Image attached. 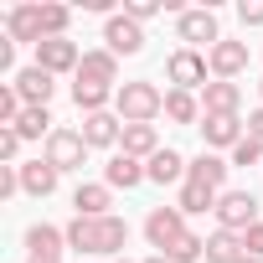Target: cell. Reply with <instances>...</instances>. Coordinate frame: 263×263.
<instances>
[{"mask_svg": "<svg viewBox=\"0 0 263 263\" xmlns=\"http://www.w3.org/2000/svg\"><path fill=\"white\" fill-rule=\"evenodd\" d=\"M16 93H21V103L26 108H47V98L57 93V83H52V72L47 67H26V72H16V83H11Z\"/></svg>", "mask_w": 263, "mask_h": 263, "instance_id": "4fadbf2b", "label": "cell"}, {"mask_svg": "<svg viewBox=\"0 0 263 263\" xmlns=\"http://www.w3.org/2000/svg\"><path fill=\"white\" fill-rule=\"evenodd\" d=\"M186 217H201V212H217V191H206V186H196V181H186L181 186V201H176Z\"/></svg>", "mask_w": 263, "mask_h": 263, "instance_id": "4316f807", "label": "cell"}, {"mask_svg": "<svg viewBox=\"0 0 263 263\" xmlns=\"http://www.w3.org/2000/svg\"><path fill=\"white\" fill-rule=\"evenodd\" d=\"M26 248H31V258H62V248H67V232H57L52 222H36V227L26 232Z\"/></svg>", "mask_w": 263, "mask_h": 263, "instance_id": "cb8c5ba5", "label": "cell"}, {"mask_svg": "<svg viewBox=\"0 0 263 263\" xmlns=\"http://www.w3.org/2000/svg\"><path fill=\"white\" fill-rule=\"evenodd\" d=\"M171 263H196V258H206V237H196V232H186L171 253H165Z\"/></svg>", "mask_w": 263, "mask_h": 263, "instance_id": "f546056e", "label": "cell"}, {"mask_svg": "<svg viewBox=\"0 0 263 263\" xmlns=\"http://www.w3.org/2000/svg\"><path fill=\"white\" fill-rule=\"evenodd\" d=\"M258 93H263V83H258Z\"/></svg>", "mask_w": 263, "mask_h": 263, "instance_id": "b9f144b4", "label": "cell"}, {"mask_svg": "<svg viewBox=\"0 0 263 263\" xmlns=\"http://www.w3.org/2000/svg\"><path fill=\"white\" fill-rule=\"evenodd\" d=\"M78 83H98V88H114L119 83V57L103 47V52H83L78 62Z\"/></svg>", "mask_w": 263, "mask_h": 263, "instance_id": "5bb4252c", "label": "cell"}, {"mask_svg": "<svg viewBox=\"0 0 263 263\" xmlns=\"http://www.w3.org/2000/svg\"><path fill=\"white\" fill-rule=\"evenodd\" d=\"M227 171H232V165H227L222 155L201 150V155L186 165V181H196V186H206V191H217V196H222V181H227Z\"/></svg>", "mask_w": 263, "mask_h": 263, "instance_id": "9a60e30c", "label": "cell"}, {"mask_svg": "<svg viewBox=\"0 0 263 263\" xmlns=\"http://www.w3.org/2000/svg\"><path fill=\"white\" fill-rule=\"evenodd\" d=\"M155 11H165V0H124V16H129V21H140V26H145Z\"/></svg>", "mask_w": 263, "mask_h": 263, "instance_id": "4dcf8cb0", "label": "cell"}, {"mask_svg": "<svg viewBox=\"0 0 263 263\" xmlns=\"http://www.w3.org/2000/svg\"><path fill=\"white\" fill-rule=\"evenodd\" d=\"M78 62H83V52H78V42H67V36H47V42L36 47V67H47L52 78H57V72H78Z\"/></svg>", "mask_w": 263, "mask_h": 263, "instance_id": "30bf717a", "label": "cell"}, {"mask_svg": "<svg viewBox=\"0 0 263 263\" xmlns=\"http://www.w3.org/2000/svg\"><path fill=\"white\" fill-rule=\"evenodd\" d=\"M26 263H62V258H26Z\"/></svg>", "mask_w": 263, "mask_h": 263, "instance_id": "f35d334b", "label": "cell"}, {"mask_svg": "<svg viewBox=\"0 0 263 263\" xmlns=\"http://www.w3.org/2000/svg\"><path fill=\"white\" fill-rule=\"evenodd\" d=\"M237 103H242L237 83H206L201 88V114H237Z\"/></svg>", "mask_w": 263, "mask_h": 263, "instance_id": "7402d4cb", "label": "cell"}, {"mask_svg": "<svg viewBox=\"0 0 263 263\" xmlns=\"http://www.w3.org/2000/svg\"><path fill=\"white\" fill-rule=\"evenodd\" d=\"M242 263H263V258H242Z\"/></svg>", "mask_w": 263, "mask_h": 263, "instance_id": "ab89813d", "label": "cell"}, {"mask_svg": "<svg viewBox=\"0 0 263 263\" xmlns=\"http://www.w3.org/2000/svg\"><path fill=\"white\" fill-rule=\"evenodd\" d=\"M16 155H21V135H16L11 124H0V160L16 165Z\"/></svg>", "mask_w": 263, "mask_h": 263, "instance_id": "1f68e13d", "label": "cell"}, {"mask_svg": "<svg viewBox=\"0 0 263 263\" xmlns=\"http://www.w3.org/2000/svg\"><path fill=\"white\" fill-rule=\"evenodd\" d=\"M114 114H119L124 124H150L155 114H165V93H160L155 83H145V78L119 83V93H114Z\"/></svg>", "mask_w": 263, "mask_h": 263, "instance_id": "7a4b0ae2", "label": "cell"}, {"mask_svg": "<svg viewBox=\"0 0 263 263\" xmlns=\"http://www.w3.org/2000/svg\"><path fill=\"white\" fill-rule=\"evenodd\" d=\"M21 191V165H0V196H16Z\"/></svg>", "mask_w": 263, "mask_h": 263, "instance_id": "836d02e7", "label": "cell"}, {"mask_svg": "<svg viewBox=\"0 0 263 263\" xmlns=\"http://www.w3.org/2000/svg\"><path fill=\"white\" fill-rule=\"evenodd\" d=\"M140 181H150V176H145V160L124 155V150H119V155L103 165V186H124V191H135Z\"/></svg>", "mask_w": 263, "mask_h": 263, "instance_id": "2e32d148", "label": "cell"}, {"mask_svg": "<svg viewBox=\"0 0 263 263\" xmlns=\"http://www.w3.org/2000/svg\"><path fill=\"white\" fill-rule=\"evenodd\" d=\"M237 16H242V26H263V0H242Z\"/></svg>", "mask_w": 263, "mask_h": 263, "instance_id": "e575fe53", "label": "cell"}, {"mask_svg": "<svg viewBox=\"0 0 263 263\" xmlns=\"http://www.w3.org/2000/svg\"><path fill=\"white\" fill-rule=\"evenodd\" d=\"M248 135L263 145V108H253V114H248Z\"/></svg>", "mask_w": 263, "mask_h": 263, "instance_id": "8d00e7d4", "label": "cell"}, {"mask_svg": "<svg viewBox=\"0 0 263 263\" xmlns=\"http://www.w3.org/2000/svg\"><path fill=\"white\" fill-rule=\"evenodd\" d=\"M11 129H16L21 140H42V135L52 140V114H47V108H26V114L11 124Z\"/></svg>", "mask_w": 263, "mask_h": 263, "instance_id": "83f0119b", "label": "cell"}, {"mask_svg": "<svg viewBox=\"0 0 263 263\" xmlns=\"http://www.w3.org/2000/svg\"><path fill=\"white\" fill-rule=\"evenodd\" d=\"M186 232H191V227H186V212H181V206H155V212L145 217V237H150V248H160V253H171Z\"/></svg>", "mask_w": 263, "mask_h": 263, "instance_id": "277c9868", "label": "cell"}, {"mask_svg": "<svg viewBox=\"0 0 263 263\" xmlns=\"http://www.w3.org/2000/svg\"><path fill=\"white\" fill-rule=\"evenodd\" d=\"M78 135L88 140V150H108V145H119L124 140V119L119 114H83V129H78Z\"/></svg>", "mask_w": 263, "mask_h": 263, "instance_id": "8fae6325", "label": "cell"}, {"mask_svg": "<svg viewBox=\"0 0 263 263\" xmlns=\"http://www.w3.org/2000/svg\"><path fill=\"white\" fill-rule=\"evenodd\" d=\"M165 119H171V124H196V119H201V103H196L191 93L171 88V93H165Z\"/></svg>", "mask_w": 263, "mask_h": 263, "instance_id": "484cf974", "label": "cell"}, {"mask_svg": "<svg viewBox=\"0 0 263 263\" xmlns=\"http://www.w3.org/2000/svg\"><path fill=\"white\" fill-rule=\"evenodd\" d=\"M67 21H72L67 6H42V42L47 36H67Z\"/></svg>", "mask_w": 263, "mask_h": 263, "instance_id": "f1b7e54d", "label": "cell"}, {"mask_svg": "<svg viewBox=\"0 0 263 263\" xmlns=\"http://www.w3.org/2000/svg\"><path fill=\"white\" fill-rule=\"evenodd\" d=\"M145 263H171V258H165V253H155V258H145Z\"/></svg>", "mask_w": 263, "mask_h": 263, "instance_id": "74e56055", "label": "cell"}, {"mask_svg": "<svg viewBox=\"0 0 263 263\" xmlns=\"http://www.w3.org/2000/svg\"><path fill=\"white\" fill-rule=\"evenodd\" d=\"M186 165H191V160H181L176 150H160V155H150V160H145V176H150V181H160V186H176V181L186 186Z\"/></svg>", "mask_w": 263, "mask_h": 263, "instance_id": "ac0fdd59", "label": "cell"}, {"mask_svg": "<svg viewBox=\"0 0 263 263\" xmlns=\"http://www.w3.org/2000/svg\"><path fill=\"white\" fill-rule=\"evenodd\" d=\"M114 186H103V181H83L78 191H72V206H78V217H108V196Z\"/></svg>", "mask_w": 263, "mask_h": 263, "instance_id": "d6986e66", "label": "cell"}, {"mask_svg": "<svg viewBox=\"0 0 263 263\" xmlns=\"http://www.w3.org/2000/svg\"><path fill=\"white\" fill-rule=\"evenodd\" d=\"M206 72H212V62H206L201 52H191V47H176V52H171V62H165V78H171L181 93L206 88Z\"/></svg>", "mask_w": 263, "mask_h": 263, "instance_id": "5b68a950", "label": "cell"}, {"mask_svg": "<svg viewBox=\"0 0 263 263\" xmlns=\"http://www.w3.org/2000/svg\"><path fill=\"white\" fill-rule=\"evenodd\" d=\"M114 93H119V88H98V83H72V103H78V114H103Z\"/></svg>", "mask_w": 263, "mask_h": 263, "instance_id": "d4e9b609", "label": "cell"}, {"mask_svg": "<svg viewBox=\"0 0 263 263\" xmlns=\"http://www.w3.org/2000/svg\"><path fill=\"white\" fill-rule=\"evenodd\" d=\"M176 36H181V42H186L191 52H196L201 42H206V52H212V47L222 42V31H217V16H212V6H206V11H181V21H176Z\"/></svg>", "mask_w": 263, "mask_h": 263, "instance_id": "52a82bcc", "label": "cell"}, {"mask_svg": "<svg viewBox=\"0 0 263 263\" xmlns=\"http://www.w3.org/2000/svg\"><path fill=\"white\" fill-rule=\"evenodd\" d=\"M124 155H135V160H150V155H160L165 145H160V135H155V124H124Z\"/></svg>", "mask_w": 263, "mask_h": 263, "instance_id": "e0dca14e", "label": "cell"}, {"mask_svg": "<svg viewBox=\"0 0 263 263\" xmlns=\"http://www.w3.org/2000/svg\"><path fill=\"white\" fill-rule=\"evenodd\" d=\"M258 222V196L253 191H222L217 196V227L222 232H248Z\"/></svg>", "mask_w": 263, "mask_h": 263, "instance_id": "3957f363", "label": "cell"}, {"mask_svg": "<svg viewBox=\"0 0 263 263\" xmlns=\"http://www.w3.org/2000/svg\"><path fill=\"white\" fill-rule=\"evenodd\" d=\"M6 36H11V42H31V47H42V6H16Z\"/></svg>", "mask_w": 263, "mask_h": 263, "instance_id": "44dd1931", "label": "cell"}, {"mask_svg": "<svg viewBox=\"0 0 263 263\" xmlns=\"http://www.w3.org/2000/svg\"><path fill=\"white\" fill-rule=\"evenodd\" d=\"M206 62H212V78H217V83H232V78H237V72L248 67V47H242V42H227V36H222V42H217V47L206 52Z\"/></svg>", "mask_w": 263, "mask_h": 263, "instance_id": "7c38bea8", "label": "cell"}, {"mask_svg": "<svg viewBox=\"0 0 263 263\" xmlns=\"http://www.w3.org/2000/svg\"><path fill=\"white\" fill-rule=\"evenodd\" d=\"M119 263H129V258H119Z\"/></svg>", "mask_w": 263, "mask_h": 263, "instance_id": "60d3db41", "label": "cell"}, {"mask_svg": "<svg viewBox=\"0 0 263 263\" xmlns=\"http://www.w3.org/2000/svg\"><path fill=\"white\" fill-rule=\"evenodd\" d=\"M103 42H108L114 57H135V52H145V26H140V21H129V16H108Z\"/></svg>", "mask_w": 263, "mask_h": 263, "instance_id": "9c48e42d", "label": "cell"}, {"mask_svg": "<svg viewBox=\"0 0 263 263\" xmlns=\"http://www.w3.org/2000/svg\"><path fill=\"white\" fill-rule=\"evenodd\" d=\"M47 165H57V171H83V160H88V140L78 135V129H52V140H47V155H42Z\"/></svg>", "mask_w": 263, "mask_h": 263, "instance_id": "8992f818", "label": "cell"}, {"mask_svg": "<svg viewBox=\"0 0 263 263\" xmlns=\"http://www.w3.org/2000/svg\"><path fill=\"white\" fill-rule=\"evenodd\" d=\"M129 242V222L124 217H72L67 222V248L78 253H124Z\"/></svg>", "mask_w": 263, "mask_h": 263, "instance_id": "6da1fadb", "label": "cell"}, {"mask_svg": "<svg viewBox=\"0 0 263 263\" xmlns=\"http://www.w3.org/2000/svg\"><path fill=\"white\" fill-rule=\"evenodd\" d=\"M258 160H263V145L253 135H242V145L232 150V165H258Z\"/></svg>", "mask_w": 263, "mask_h": 263, "instance_id": "d6a6232c", "label": "cell"}, {"mask_svg": "<svg viewBox=\"0 0 263 263\" xmlns=\"http://www.w3.org/2000/svg\"><path fill=\"white\" fill-rule=\"evenodd\" d=\"M248 258V242H242V232H212L206 237V263H242Z\"/></svg>", "mask_w": 263, "mask_h": 263, "instance_id": "ffe728a7", "label": "cell"}, {"mask_svg": "<svg viewBox=\"0 0 263 263\" xmlns=\"http://www.w3.org/2000/svg\"><path fill=\"white\" fill-rule=\"evenodd\" d=\"M57 165H47V160H26L21 165V191H31V196H52L57 191Z\"/></svg>", "mask_w": 263, "mask_h": 263, "instance_id": "603a6c76", "label": "cell"}, {"mask_svg": "<svg viewBox=\"0 0 263 263\" xmlns=\"http://www.w3.org/2000/svg\"><path fill=\"white\" fill-rule=\"evenodd\" d=\"M201 135H206V150H237L248 124L237 114H201Z\"/></svg>", "mask_w": 263, "mask_h": 263, "instance_id": "ba28073f", "label": "cell"}, {"mask_svg": "<svg viewBox=\"0 0 263 263\" xmlns=\"http://www.w3.org/2000/svg\"><path fill=\"white\" fill-rule=\"evenodd\" d=\"M242 242H248V258H263V222H253L242 232Z\"/></svg>", "mask_w": 263, "mask_h": 263, "instance_id": "d590c367", "label": "cell"}]
</instances>
